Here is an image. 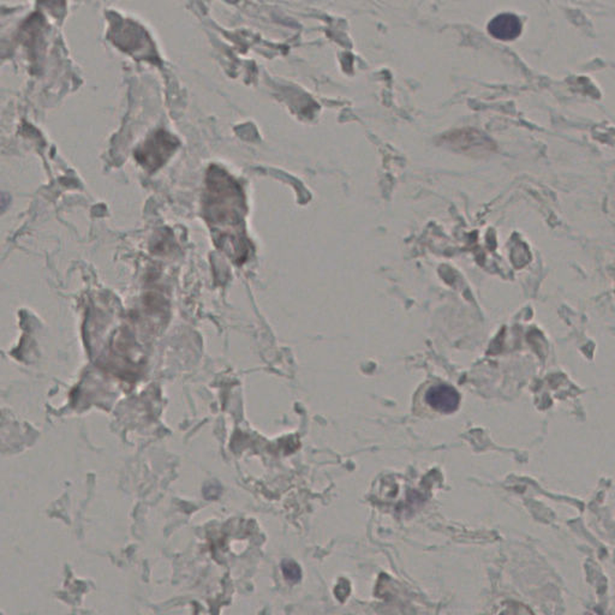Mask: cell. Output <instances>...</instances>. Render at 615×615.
Here are the masks:
<instances>
[{"label":"cell","mask_w":615,"mask_h":615,"mask_svg":"<svg viewBox=\"0 0 615 615\" xmlns=\"http://www.w3.org/2000/svg\"><path fill=\"white\" fill-rule=\"evenodd\" d=\"M460 394L449 385H438L428 389L426 402L429 407L442 413L455 412L460 407Z\"/></svg>","instance_id":"6da1fadb"},{"label":"cell","mask_w":615,"mask_h":615,"mask_svg":"<svg viewBox=\"0 0 615 615\" xmlns=\"http://www.w3.org/2000/svg\"><path fill=\"white\" fill-rule=\"evenodd\" d=\"M488 30L494 38L508 41L521 35V23L515 14H499L492 19V22L488 25Z\"/></svg>","instance_id":"7a4b0ae2"},{"label":"cell","mask_w":615,"mask_h":615,"mask_svg":"<svg viewBox=\"0 0 615 615\" xmlns=\"http://www.w3.org/2000/svg\"><path fill=\"white\" fill-rule=\"evenodd\" d=\"M283 572H284L285 577L288 578L291 582H299V579H301V576H302L299 565L292 563V561H288V563H285L283 565Z\"/></svg>","instance_id":"3957f363"},{"label":"cell","mask_w":615,"mask_h":615,"mask_svg":"<svg viewBox=\"0 0 615 615\" xmlns=\"http://www.w3.org/2000/svg\"><path fill=\"white\" fill-rule=\"evenodd\" d=\"M226 1H228V3H237L238 0H226Z\"/></svg>","instance_id":"277c9868"}]
</instances>
